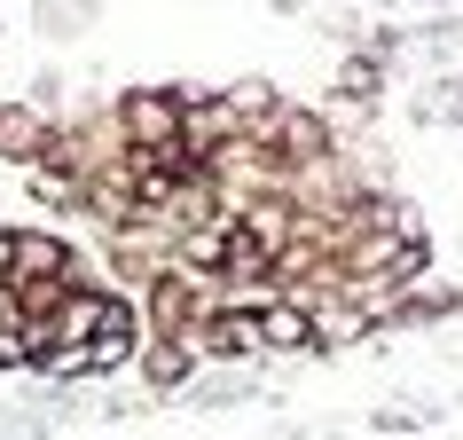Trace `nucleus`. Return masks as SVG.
<instances>
[{
	"label": "nucleus",
	"mask_w": 463,
	"mask_h": 440,
	"mask_svg": "<svg viewBox=\"0 0 463 440\" xmlns=\"http://www.w3.org/2000/svg\"><path fill=\"white\" fill-rule=\"evenodd\" d=\"M118 142L126 149H173L181 142V102L173 95H126L118 102Z\"/></svg>",
	"instance_id": "nucleus-1"
},
{
	"label": "nucleus",
	"mask_w": 463,
	"mask_h": 440,
	"mask_svg": "<svg viewBox=\"0 0 463 440\" xmlns=\"http://www.w3.org/2000/svg\"><path fill=\"white\" fill-rule=\"evenodd\" d=\"M260 339H268V354H315V322L298 315L291 299H268L260 307Z\"/></svg>",
	"instance_id": "nucleus-2"
},
{
	"label": "nucleus",
	"mask_w": 463,
	"mask_h": 440,
	"mask_svg": "<svg viewBox=\"0 0 463 440\" xmlns=\"http://www.w3.org/2000/svg\"><path fill=\"white\" fill-rule=\"evenodd\" d=\"M8 252H16V228H0V275H8Z\"/></svg>",
	"instance_id": "nucleus-3"
}]
</instances>
